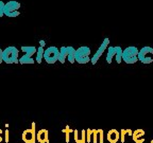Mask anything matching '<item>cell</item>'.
I'll use <instances>...</instances> for the list:
<instances>
[{"label":"cell","instance_id":"1","mask_svg":"<svg viewBox=\"0 0 153 143\" xmlns=\"http://www.w3.org/2000/svg\"><path fill=\"white\" fill-rule=\"evenodd\" d=\"M19 50L14 46H10V47L5 48L2 53V58L3 62L5 64H18L19 63Z\"/></svg>","mask_w":153,"mask_h":143},{"label":"cell","instance_id":"2","mask_svg":"<svg viewBox=\"0 0 153 143\" xmlns=\"http://www.w3.org/2000/svg\"><path fill=\"white\" fill-rule=\"evenodd\" d=\"M138 52L139 50L137 49V47H134V46H130V47L126 48L122 52V60H123L126 64H135V63L138 60Z\"/></svg>","mask_w":153,"mask_h":143},{"label":"cell","instance_id":"3","mask_svg":"<svg viewBox=\"0 0 153 143\" xmlns=\"http://www.w3.org/2000/svg\"><path fill=\"white\" fill-rule=\"evenodd\" d=\"M122 48L120 46H110L108 49V54H106V63L112 64L113 57H116L117 64H120L122 62Z\"/></svg>","mask_w":153,"mask_h":143},{"label":"cell","instance_id":"4","mask_svg":"<svg viewBox=\"0 0 153 143\" xmlns=\"http://www.w3.org/2000/svg\"><path fill=\"white\" fill-rule=\"evenodd\" d=\"M59 56H60V50L54 46L47 48L44 53V60H46L47 64H54L59 60Z\"/></svg>","mask_w":153,"mask_h":143},{"label":"cell","instance_id":"5","mask_svg":"<svg viewBox=\"0 0 153 143\" xmlns=\"http://www.w3.org/2000/svg\"><path fill=\"white\" fill-rule=\"evenodd\" d=\"M138 60H140L143 64H151L153 63V48L146 46L143 47L138 52Z\"/></svg>","mask_w":153,"mask_h":143},{"label":"cell","instance_id":"6","mask_svg":"<svg viewBox=\"0 0 153 143\" xmlns=\"http://www.w3.org/2000/svg\"><path fill=\"white\" fill-rule=\"evenodd\" d=\"M22 139L25 143H35L36 133H35V123H32L31 128H27L22 135Z\"/></svg>","mask_w":153,"mask_h":143},{"label":"cell","instance_id":"7","mask_svg":"<svg viewBox=\"0 0 153 143\" xmlns=\"http://www.w3.org/2000/svg\"><path fill=\"white\" fill-rule=\"evenodd\" d=\"M108 45H110V39H108V37L104 38V39H103V41H102V43H101L100 47H99V49L96 51V53L94 54V56L91 57V64H93V65L97 64V62H98L99 58L102 56V54L104 53V51L108 48Z\"/></svg>","mask_w":153,"mask_h":143},{"label":"cell","instance_id":"8","mask_svg":"<svg viewBox=\"0 0 153 143\" xmlns=\"http://www.w3.org/2000/svg\"><path fill=\"white\" fill-rule=\"evenodd\" d=\"M20 9V3L18 1H15V0H11L9 2L5 3V7H4V16L9 13H12V12H16L18 10Z\"/></svg>","mask_w":153,"mask_h":143},{"label":"cell","instance_id":"9","mask_svg":"<svg viewBox=\"0 0 153 143\" xmlns=\"http://www.w3.org/2000/svg\"><path fill=\"white\" fill-rule=\"evenodd\" d=\"M91 49L89 47H86V46H82L79 47L76 50V60H80V58H83V57H88L91 55Z\"/></svg>","mask_w":153,"mask_h":143},{"label":"cell","instance_id":"10","mask_svg":"<svg viewBox=\"0 0 153 143\" xmlns=\"http://www.w3.org/2000/svg\"><path fill=\"white\" fill-rule=\"evenodd\" d=\"M36 141L39 143H48L49 142V133L47 129H41L36 133Z\"/></svg>","mask_w":153,"mask_h":143},{"label":"cell","instance_id":"11","mask_svg":"<svg viewBox=\"0 0 153 143\" xmlns=\"http://www.w3.org/2000/svg\"><path fill=\"white\" fill-rule=\"evenodd\" d=\"M132 138L133 141L136 143H143L145 141V130L143 129H136V130L133 131V135H132Z\"/></svg>","mask_w":153,"mask_h":143},{"label":"cell","instance_id":"12","mask_svg":"<svg viewBox=\"0 0 153 143\" xmlns=\"http://www.w3.org/2000/svg\"><path fill=\"white\" fill-rule=\"evenodd\" d=\"M106 139L110 143H117L120 139L119 131L117 129H111L106 135Z\"/></svg>","mask_w":153,"mask_h":143},{"label":"cell","instance_id":"13","mask_svg":"<svg viewBox=\"0 0 153 143\" xmlns=\"http://www.w3.org/2000/svg\"><path fill=\"white\" fill-rule=\"evenodd\" d=\"M93 142L103 143V129H93Z\"/></svg>","mask_w":153,"mask_h":143},{"label":"cell","instance_id":"14","mask_svg":"<svg viewBox=\"0 0 153 143\" xmlns=\"http://www.w3.org/2000/svg\"><path fill=\"white\" fill-rule=\"evenodd\" d=\"M20 50L25 53V55H27V56H29V57H32L37 52V49H36L35 47H33V46H22V47L20 48Z\"/></svg>","mask_w":153,"mask_h":143},{"label":"cell","instance_id":"15","mask_svg":"<svg viewBox=\"0 0 153 143\" xmlns=\"http://www.w3.org/2000/svg\"><path fill=\"white\" fill-rule=\"evenodd\" d=\"M67 60L70 64H74L76 62V49L72 46L67 47Z\"/></svg>","mask_w":153,"mask_h":143},{"label":"cell","instance_id":"16","mask_svg":"<svg viewBox=\"0 0 153 143\" xmlns=\"http://www.w3.org/2000/svg\"><path fill=\"white\" fill-rule=\"evenodd\" d=\"M66 58H67V47L63 46V47H61V49H60L59 62H60L61 64H65V62H66Z\"/></svg>","mask_w":153,"mask_h":143},{"label":"cell","instance_id":"17","mask_svg":"<svg viewBox=\"0 0 153 143\" xmlns=\"http://www.w3.org/2000/svg\"><path fill=\"white\" fill-rule=\"evenodd\" d=\"M44 53H45V49L44 47H39L37 48V52H36V63L37 64H42L44 58Z\"/></svg>","mask_w":153,"mask_h":143},{"label":"cell","instance_id":"18","mask_svg":"<svg viewBox=\"0 0 153 143\" xmlns=\"http://www.w3.org/2000/svg\"><path fill=\"white\" fill-rule=\"evenodd\" d=\"M34 60L32 57H29L27 55H22L20 58H19V64L22 65H27V64H33Z\"/></svg>","mask_w":153,"mask_h":143},{"label":"cell","instance_id":"19","mask_svg":"<svg viewBox=\"0 0 153 143\" xmlns=\"http://www.w3.org/2000/svg\"><path fill=\"white\" fill-rule=\"evenodd\" d=\"M62 131L65 133V135H66V142H67V143H69V135H70V133H74V130H72V129L70 128V127L68 126V125H67V126L65 127V128L63 129Z\"/></svg>","mask_w":153,"mask_h":143},{"label":"cell","instance_id":"20","mask_svg":"<svg viewBox=\"0 0 153 143\" xmlns=\"http://www.w3.org/2000/svg\"><path fill=\"white\" fill-rule=\"evenodd\" d=\"M91 137H93V129L91 128H87L86 129V142L89 143L91 142Z\"/></svg>","mask_w":153,"mask_h":143},{"label":"cell","instance_id":"21","mask_svg":"<svg viewBox=\"0 0 153 143\" xmlns=\"http://www.w3.org/2000/svg\"><path fill=\"white\" fill-rule=\"evenodd\" d=\"M126 135H127V130L121 129V131H120V142L121 143H124V141H126Z\"/></svg>","mask_w":153,"mask_h":143},{"label":"cell","instance_id":"22","mask_svg":"<svg viewBox=\"0 0 153 143\" xmlns=\"http://www.w3.org/2000/svg\"><path fill=\"white\" fill-rule=\"evenodd\" d=\"M4 7H5V3L0 0V17L4 16Z\"/></svg>","mask_w":153,"mask_h":143},{"label":"cell","instance_id":"23","mask_svg":"<svg viewBox=\"0 0 153 143\" xmlns=\"http://www.w3.org/2000/svg\"><path fill=\"white\" fill-rule=\"evenodd\" d=\"M20 15V13H19V11H16V12H12V13H9V14H7L5 16L7 17H17Z\"/></svg>","mask_w":153,"mask_h":143},{"label":"cell","instance_id":"24","mask_svg":"<svg viewBox=\"0 0 153 143\" xmlns=\"http://www.w3.org/2000/svg\"><path fill=\"white\" fill-rule=\"evenodd\" d=\"M74 141H76V143L79 142V131H78V129H76V130L74 131Z\"/></svg>","mask_w":153,"mask_h":143},{"label":"cell","instance_id":"25","mask_svg":"<svg viewBox=\"0 0 153 143\" xmlns=\"http://www.w3.org/2000/svg\"><path fill=\"white\" fill-rule=\"evenodd\" d=\"M4 136H5V139H4V141L7 143H9V129H5V131H4Z\"/></svg>","mask_w":153,"mask_h":143},{"label":"cell","instance_id":"26","mask_svg":"<svg viewBox=\"0 0 153 143\" xmlns=\"http://www.w3.org/2000/svg\"><path fill=\"white\" fill-rule=\"evenodd\" d=\"M2 53H3V50L0 48V64L3 62V58H2Z\"/></svg>","mask_w":153,"mask_h":143},{"label":"cell","instance_id":"27","mask_svg":"<svg viewBox=\"0 0 153 143\" xmlns=\"http://www.w3.org/2000/svg\"><path fill=\"white\" fill-rule=\"evenodd\" d=\"M126 130H127V135H128V136H132V135H133V131H132L131 129H126Z\"/></svg>","mask_w":153,"mask_h":143},{"label":"cell","instance_id":"28","mask_svg":"<svg viewBox=\"0 0 153 143\" xmlns=\"http://www.w3.org/2000/svg\"><path fill=\"white\" fill-rule=\"evenodd\" d=\"M45 45H46L45 41H43V39H42V41H39V46H41V47H45Z\"/></svg>","mask_w":153,"mask_h":143},{"label":"cell","instance_id":"29","mask_svg":"<svg viewBox=\"0 0 153 143\" xmlns=\"http://www.w3.org/2000/svg\"><path fill=\"white\" fill-rule=\"evenodd\" d=\"M2 133H3L2 129H0V143L2 142Z\"/></svg>","mask_w":153,"mask_h":143}]
</instances>
